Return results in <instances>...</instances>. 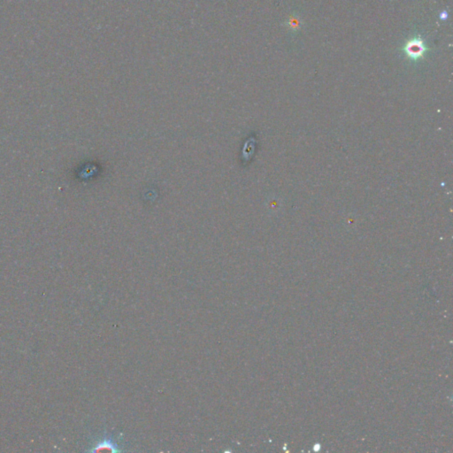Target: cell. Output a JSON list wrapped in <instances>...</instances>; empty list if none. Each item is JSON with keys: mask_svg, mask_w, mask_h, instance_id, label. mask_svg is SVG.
Masks as SVG:
<instances>
[{"mask_svg": "<svg viewBox=\"0 0 453 453\" xmlns=\"http://www.w3.org/2000/svg\"><path fill=\"white\" fill-rule=\"evenodd\" d=\"M110 450L112 452H122L123 449H121V446H119L118 442L115 441L111 435H105L103 438L100 439L98 442H96L92 449H89L90 452H99L101 450Z\"/></svg>", "mask_w": 453, "mask_h": 453, "instance_id": "1", "label": "cell"}, {"mask_svg": "<svg viewBox=\"0 0 453 453\" xmlns=\"http://www.w3.org/2000/svg\"><path fill=\"white\" fill-rule=\"evenodd\" d=\"M426 51L427 48L420 38L411 40L405 47V52L407 53V56L413 60H419L424 55Z\"/></svg>", "mask_w": 453, "mask_h": 453, "instance_id": "2", "label": "cell"}]
</instances>
